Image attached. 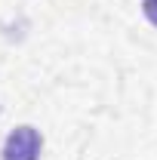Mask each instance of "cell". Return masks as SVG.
<instances>
[{
    "label": "cell",
    "instance_id": "7a4b0ae2",
    "mask_svg": "<svg viewBox=\"0 0 157 160\" xmlns=\"http://www.w3.org/2000/svg\"><path fill=\"white\" fill-rule=\"evenodd\" d=\"M142 9H145V16L151 25H157V0H142Z\"/></svg>",
    "mask_w": 157,
    "mask_h": 160
},
{
    "label": "cell",
    "instance_id": "6da1fadb",
    "mask_svg": "<svg viewBox=\"0 0 157 160\" xmlns=\"http://www.w3.org/2000/svg\"><path fill=\"white\" fill-rule=\"evenodd\" d=\"M40 132L34 126H16L6 145H3V160H37L40 157Z\"/></svg>",
    "mask_w": 157,
    "mask_h": 160
}]
</instances>
